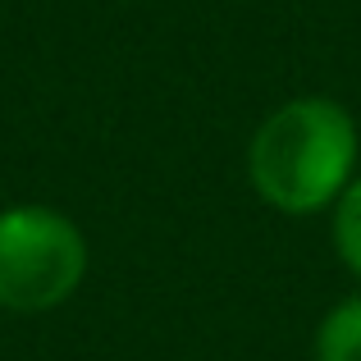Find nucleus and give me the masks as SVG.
<instances>
[{
	"instance_id": "obj_1",
	"label": "nucleus",
	"mask_w": 361,
	"mask_h": 361,
	"mask_svg": "<svg viewBox=\"0 0 361 361\" xmlns=\"http://www.w3.org/2000/svg\"><path fill=\"white\" fill-rule=\"evenodd\" d=\"M357 165V123L329 97H298L256 128L247 174L261 202L283 215H311L343 197Z\"/></svg>"
},
{
	"instance_id": "obj_2",
	"label": "nucleus",
	"mask_w": 361,
	"mask_h": 361,
	"mask_svg": "<svg viewBox=\"0 0 361 361\" xmlns=\"http://www.w3.org/2000/svg\"><path fill=\"white\" fill-rule=\"evenodd\" d=\"M87 274V238L51 206L0 211V307L37 316L78 293Z\"/></svg>"
},
{
	"instance_id": "obj_3",
	"label": "nucleus",
	"mask_w": 361,
	"mask_h": 361,
	"mask_svg": "<svg viewBox=\"0 0 361 361\" xmlns=\"http://www.w3.org/2000/svg\"><path fill=\"white\" fill-rule=\"evenodd\" d=\"M316 361H361V298H348L320 320Z\"/></svg>"
},
{
	"instance_id": "obj_4",
	"label": "nucleus",
	"mask_w": 361,
	"mask_h": 361,
	"mask_svg": "<svg viewBox=\"0 0 361 361\" xmlns=\"http://www.w3.org/2000/svg\"><path fill=\"white\" fill-rule=\"evenodd\" d=\"M334 243H338L343 265L361 279V174L343 188V197H338V211H334Z\"/></svg>"
}]
</instances>
